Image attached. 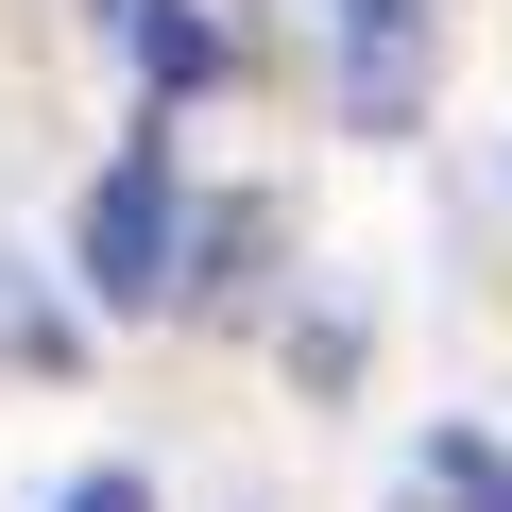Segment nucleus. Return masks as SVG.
<instances>
[{
	"label": "nucleus",
	"instance_id": "nucleus-4",
	"mask_svg": "<svg viewBox=\"0 0 512 512\" xmlns=\"http://www.w3.org/2000/svg\"><path fill=\"white\" fill-rule=\"evenodd\" d=\"M410 478H427L444 512H512V444H478V427H427V444H410Z\"/></svg>",
	"mask_w": 512,
	"mask_h": 512
},
{
	"label": "nucleus",
	"instance_id": "nucleus-1",
	"mask_svg": "<svg viewBox=\"0 0 512 512\" xmlns=\"http://www.w3.org/2000/svg\"><path fill=\"white\" fill-rule=\"evenodd\" d=\"M171 256H188V154L171 137H120V171L69 222V291L86 308H171Z\"/></svg>",
	"mask_w": 512,
	"mask_h": 512
},
{
	"label": "nucleus",
	"instance_id": "nucleus-2",
	"mask_svg": "<svg viewBox=\"0 0 512 512\" xmlns=\"http://www.w3.org/2000/svg\"><path fill=\"white\" fill-rule=\"evenodd\" d=\"M86 18H103V52H137L154 103H205V86L239 69V35L205 18V0H86Z\"/></svg>",
	"mask_w": 512,
	"mask_h": 512
},
{
	"label": "nucleus",
	"instance_id": "nucleus-7",
	"mask_svg": "<svg viewBox=\"0 0 512 512\" xmlns=\"http://www.w3.org/2000/svg\"><path fill=\"white\" fill-rule=\"evenodd\" d=\"M342 35H427V0H325Z\"/></svg>",
	"mask_w": 512,
	"mask_h": 512
},
{
	"label": "nucleus",
	"instance_id": "nucleus-5",
	"mask_svg": "<svg viewBox=\"0 0 512 512\" xmlns=\"http://www.w3.org/2000/svg\"><path fill=\"white\" fill-rule=\"evenodd\" d=\"M0 359H18V376H69V308L18 274V256H0Z\"/></svg>",
	"mask_w": 512,
	"mask_h": 512
},
{
	"label": "nucleus",
	"instance_id": "nucleus-6",
	"mask_svg": "<svg viewBox=\"0 0 512 512\" xmlns=\"http://www.w3.org/2000/svg\"><path fill=\"white\" fill-rule=\"evenodd\" d=\"M52 512H154V478H137V461H86V478H69Z\"/></svg>",
	"mask_w": 512,
	"mask_h": 512
},
{
	"label": "nucleus",
	"instance_id": "nucleus-3",
	"mask_svg": "<svg viewBox=\"0 0 512 512\" xmlns=\"http://www.w3.org/2000/svg\"><path fill=\"white\" fill-rule=\"evenodd\" d=\"M427 120V35H342V137H410Z\"/></svg>",
	"mask_w": 512,
	"mask_h": 512
}]
</instances>
